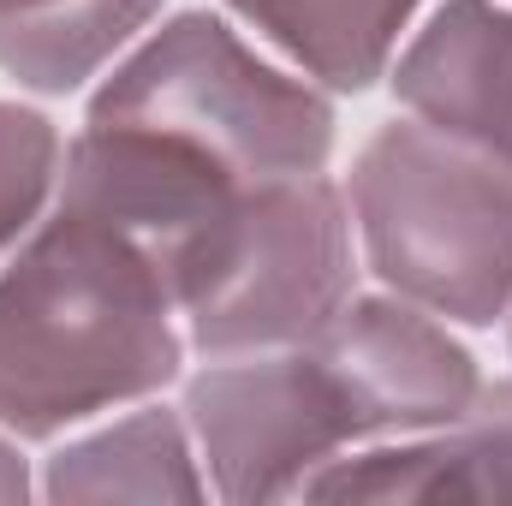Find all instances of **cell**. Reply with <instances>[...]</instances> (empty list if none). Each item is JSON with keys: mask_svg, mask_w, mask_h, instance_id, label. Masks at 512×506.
<instances>
[{"mask_svg": "<svg viewBox=\"0 0 512 506\" xmlns=\"http://www.w3.org/2000/svg\"><path fill=\"white\" fill-rule=\"evenodd\" d=\"M185 322L155 262L102 215L54 197L0 262V429L54 441L155 399L185 370Z\"/></svg>", "mask_w": 512, "mask_h": 506, "instance_id": "cell-1", "label": "cell"}, {"mask_svg": "<svg viewBox=\"0 0 512 506\" xmlns=\"http://www.w3.org/2000/svg\"><path fill=\"white\" fill-rule=\"evenodd\" d=\"M84 120L185 143L245 185L328 173L334 155L328 90L256 54L221 12L155 18L102 72Z\"/></svg>", "mask_w": 512, "mask_h": 506, "instance_id": "cell-2", "label": "cell"}, {"mask_svg": "<svg viewBox=\"0 0 512 506\" xmlns=\"http://www.w3.org/2000/svg\"><path fill=\"white\" fill-rule=\"evenodd\" d=\"M358 256L387 292L459 328L512 310V173L423 120H387L346 179Z\"/></svg>", "mask_w": 512, "mask_h": 506, "instance_id": "cell-3", "label": "cell"}, {"mask_svg": "<svg viewBox=\"0 0 512 506\" xmlns=\"http://www.w3.org/2000/svg\"><path fill=\"white\" fill-rule=\"evenodd\" d=\"M358 262L346 185L328 173L245 185L221 239L173 298L185 346L197 358L298 346L358 292Z\"/></svg>", "mask_w": 512, "mask_h": 506, "instance_id": "cell-4", "label": "cell"}, {"mask_svg": "<svg viewBox=\"0 0 512 506\" xmlns=\"http://www.w3.org/2000/svg\"><path fill=\"white\" fill-rule=\"evenodd\" d=\"M179 411L191 423L209 495L233 506L298 501L322 465L364 447L346 393L304 340L209 358L185 381Z\"/></svg>", "mask_w": 512, "mask_h": 506, "instance_id": "cell-5", "label": "cell"}, {"mask_svg": "<svg viewBox=\"0 0 512 506\" xmlns=\"http://www.w3.org/2000/svg\"><path fill=\"white\" fill-rule=\"evenodd\" d=\"M304 346L328 364L334 387L346 393L364 447L435 435L459 423L483 393V370L471 346L453 334V322L429 316L423 304L387 286L352 292Z\"/></svg>", "mask_w": 512, "mask_h": 506, "instance_id": "cell-6", "label": "cell"}, {"mask_svg": "<svg viewBox=\"0 0 512 506\" xmlns=\"http://www.w3.org/2000/svg\"><path fill=\"white\" fill-rule=\"evenodd\" d=\"M387 84L411 120L512 173V0H435Z\"/></svg>", "mask_w": 512, "mask_h": 506, "instance_id": "cell-7", "label": "cell"}, {"mask_svg": "<svg viewBox=\"0 0 512 506\" xmlns=\"http://www.w3.org/2000/svg\"><path fill=\"white\" fill-rule=\"evenodd\" d=\"M298 501H512V376L483 381L477 405L435 435L340 453Z\"/></svg>", "mask_w": 512, "mask_h": 506, "instance_id": "cell-8", "label": "cell"}, {"mask_svg": "<svg viewBox=\"0 0 512 506\" xmlns=\"http://www.w3.org/2000/svg\"><path fill=\"white\" fill-rule=\"evenodd\" d=\"M36 489L48 501H209V477L185 411L149 399L54 447Z\"/></svg>", "mask_w": 512, "mask_h": 506, "instance_id": "cell-9", "label": "cell"}, {"mask_svg": "<svg viewBox=\"0 0 512 506\" xmlns=\"http://www.w3.org/2000/svg\"><path fill=\"white\" fill-rule=\"evenodd\" d=\"M423 6L429 0H227V12L251 24L292 72L334 96L382 84Z\"/></svg>", "mask_w": 512, "mask_h": 506, "instance_id": "cell-10", "label": "cell"}, {"mask_svg": "<svg viewBox=\"0 0 512 506\" xmlns=\"http://www.w3.org/2000/svg\"><path fill=\"white\" fill-rule=\"evenodd\" d=\"M167 0H48L0 18V72L36 96H78L161 18Z\"/></svg>", "mask_w": 512, "mask_h": 506, "instance_id": "cell-11", "label": "cell"}, {"mask_svg": "<svg viewBox=\"0 0 512 506\" xmlns=\"http://www.w3.org/2000/svg\"><path fill=\"white\" fill-rule=\"evenodd\" d=\"M66 137L48 114L0 102V262L18 251L60 197Z\"/></svg>", "mask_w": 512, "mask_h": 506, "instance_id": "cell-12", "label": "cell"}, {"mask_svg": "<svg viewBox=\"0 0 512 506\" xmlns=\"http://www.w3.org/2000/svg\"><path fill=\"white\" fill-rule=\"evenodd\" d=\"M36 495V483H30V459L18 453V435H6L0 429V506H18Z\"/></svg>", "mask_w": 512, "mask_h": 506, "instance_id": "cell-13", "label": "cell"}, {"mask_svg": "<svg viewBox=\"0 0 512 506\" xmlns=\"http://www.w3.org/2000/svg\"><path fill=\"white\" fill-rule=\"evenodd\" d=\"M36 6H48V0H0V18H12V12H36Z\"/></svg>", "mask_w": 512, "mask_h": 506, "instance_id": "cell-14", "label": "cell"}, {"mask_svg": "<svg viewBox=\"0 0 512 506\" xmlns=\"http://www.w3.org/2000/svg\"><path fill=\"white\" fill-rule=\"evenodd\" d=\"M507 352H512V310H507Z\"/></svg>", "mask_w": 512, "mask_h": 506, "instance_id": "cell-15", "label": "cell"}]
</instances>
